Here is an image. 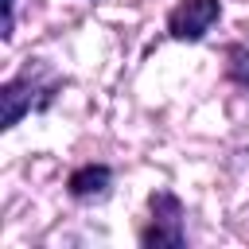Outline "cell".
I'll use <instances>...</instances> for the list:
<instances>
[{"instance_id": "5", "label": "cell", "mask_w": 249, "mask_h": 249, "mask_svg": "<svg viewBox=\"0 0 249 249\" xmlns=\"http://www.w3.org/2000/svg\"><path fill=\"white\" fill-rule=\"evenodd\" d=\"M226 78L233 86L249 89V23L241 27V35L233 43H226Z\"/></svg>"}, {"instance_id": "1", "label": "cell", "mask_w": 249, "mask_h": 249, "mask_svg": "<svg viewBox=\"0 0 249 249\" xmlns=\"http://www.w3.org/2000/svg\"><path fill=\"white\" fill-rule=\"evenodd\" d=\"M62 93V78H54L43 62H27L19 74H12L0 86V128H16L27 113L51 109V101Z\"/></svg>"}, {"instance_id": "6", "label": "cell", "mask_w": 249, "mask_h": 249, "mask_svg": "<svg viewBox=\"0 0 249 249\" xmlns=\"http://www.w3.org/2000/svg\"><path fill=\"white\" fill-rule=\"evenodd\" d=\"M4 4V23H0V39L4 43H12V35H16V0H0Z\"/></svg>"}, {"instance_id": "3", "label": "cell", "mask_w": 249, "mask_h": 249, "mask_svg": "<svg viewBox=\"0 0 249 249\" xmlns=\"http://www.w3.org/2000/svg\"><path fill=\"white\" fill-rule=\"evenodd\" d=\"M222 19V0H179L167 12V35L175 43H202Z\"/></svg>"}, {"instance_id": "4", "label": "cell", "mask_w": 249, "mask_h": 249, "mask_svg": "<svg viewBox=\"0 0 249 249\" xmlns=\"http://www.w3.org/2000/svg\"><path fill=\"white\" fill-rule=\"evenodd\" d=\"M66 195L74 202H105L113 195V167L109 163H82L66 175Z\"/></svg>"}, {"instance_id": "2", "label": "cell", "mask_w": 249, "mask_h": 249, "mask_svg": "<svg viewBox=\"0 0 249 249\" xmlns=\"http://www.w3.org/2000/svg\"><path fill=\"white\" fill-rule=\"evenodd\" d=\"M183 214L187 210L175 191H167V187L152 191L148 195V222L140 226L136 241L144 249H183L187 245V226H183L187 218Z\"/></svg>"}]
</instances>
